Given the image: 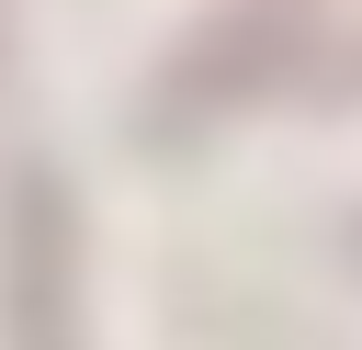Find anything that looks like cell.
Returning a JSON list of instances; mask_svg holds the SVG:
<instances>
[{
  "mask_svg": "<svg viewBox=\"0 0 362 350\" xmlns=\"http://www.w3.org/2000/svg\"><path fill=\"white\" fill-rule=\"evenodd\" d=\"M57 260H68L57 192L23 181V203H11V339H23V350H68V339H57Z\"/></svg>",
  "mask_w": 362,
  "mask_h": 350,
  "instance_id": "cell-1",
  "label": "cell"
}]
</instances>
